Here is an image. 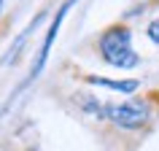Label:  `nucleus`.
Here are the masks:
<instances>
[{
  "label": "nucleus",
  "mask_w": 159,
  "mask_h": 151,
  "mask_svg": "<svg viewBox=\"0 0 159 151\" xmlns=\"http://www.w3.org/2000/svg\"><path fill=\"white\" fill-rule=\"evenodd\" d=\"M100 54L108 65L121 67V70H129V67L138 65V54L132 49V33L127 27H111V30L102 33Z\"/></svg>",
  "instance_id": "1"
},
{
  "label": "nucleus",
  "mask_w": 159,
  "mask_h": 151,
  "mask_svg": "<svg viewBox=\"0 0 159 151\" xmlns=\"http://www.w3.org/2000/svg\"><path fill=\"white\" fill-rule=\"evenodd\" d=\"M100 116L119 127H124V130H138V127H143L148 121V108H146V103H138V100L111 103V105H102Z\"/></svg>",
  "instance_id": "2"
},
{
  "label": "nucleus",
  "mask_w": 159,
  "mask_h": 151,
  "mask_svg": "<svg viewBox=\"0 0 159 151\" xmlns=\"http://www.w3.org/2000/svg\"><path fill=\"white\" fill-rule=\"evenodd\" d=\"M75 0H67L65 6L57 11V16H54V22H51V27H49V33H46V41H43V46H41V54H38V62H35V67H33V78L38 73H41V67L46 65V57H49V51H51V43H54V38H57V33H59V25H62V19H65V14H67V8L73 6Z\"/></svg>",
  "instance_id": "3"
},
{
  "label": "nucleus",
  "mask_w": 159,
  "mask_h": 151,
  "mask_svg": "<svg viewBox=\"0 0 159 151\" xmlns=\"http://www.w3.org/2000/svg\"><path fill=\"white\" fill-rule=\"evenodd\" d=\"M89 81H92V84H97V86H108V89L124 92V94H129V92H135V89H138V81H108V78H97V76H89Z\"/></svg>",
  "instance_id": "4"
},
{
  "label": "nucleus",
  "mask_w": 159,
  "mask_h": 151,
  "mask_svg": "<svg viewBox=\"0 0 159 151\" xmlns=\"http://www.w3.org/2000/svg\"><path fill=\"white\" fill-rule=\"evenodd\" d=\"M148 38L159 43V19H157V22H151V27H148Z\"/></svg>",
  "instance_id": "5"
},
{
  "label": "nucleus",
  "mask_w": 159,
  "mask_h": 151,
  "mask_svg": "<svg viewBox=\"0 0 159 151\" xmlns=\"http://www.w3.org/2000/svg\"><path fill=\"white\" fill-rule=\"evenodd\" d=\"M0 6H3V0H0Z\"/></svg>",
  "instance_id": "6"
}]
</instances>
